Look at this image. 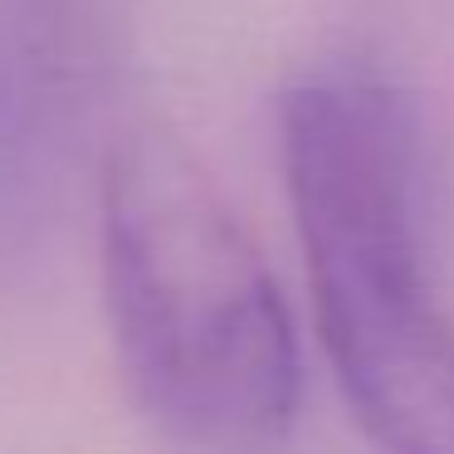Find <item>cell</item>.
<instances>
[{
  "mask_svg": "<svg viewBox=\"0 0 454 454\" xmlns=\"http://www.w3.org/2000/svg\"><path fill=\"white\" fill-rule=\"evenodd\" d=\"M98 269L118 372L181 454H274L303 356L274 269L210 167L161 122L108 137Z\"/></svg>",
  "mask_w": 454,
  "mask_h": 454,
  "instance_id": "2",
  "label": "cell"
},
{
  "mask_svg": "<svg viewBox=\"0 0 454 454\" xmlns=\"http://www.w3.org/2000/svg\"><path fill=\"white\" fill-rule=\"evenodd\" d=\"M108 40L93 0H0V259L35 249L93 161Z\"/></svg>",
  "mask_w": 454,
  "mask_h": 454,
  "instance_id": "3",
  "label": "cell"
},
{
  "mask_svg": "<svg viewBox=\"0 0 454 454\" xmlns=\"http://www.w3.org/2000/svg\"><path fill=\"white\" fill-rule=\"evenodd\" d=\"M278 152L337 391L381 454H454V313L434 274V142L391 74L288 83Z\"/></svg>",
  "mask_w": 454,
  "mask_h": 454,
  "instance_id": "1",
  "label": "cell"
}]
</instances>
